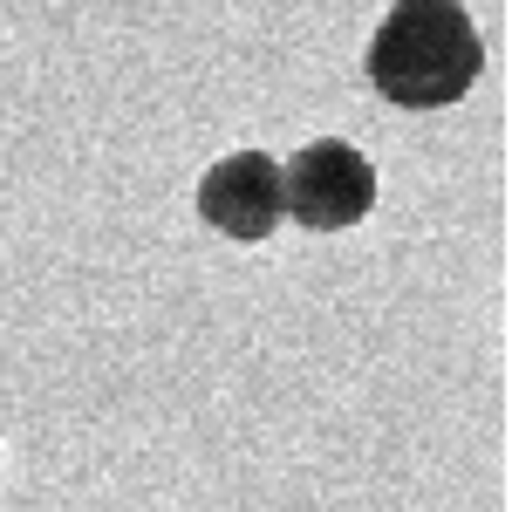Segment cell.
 <instances>
[{
  "label": "cell",
  "instance_id": "1",
  "mask_svg": "<svg viewBox=\"0 0 512 512\" xmlns=\"http://www.w3.org/2000/svg\"><path fill=\"white\" fill-rule=\"evenodd\" d=\"M362 76L396 110H451L485 76V35L458 0H396L369 35Z\"/></svg>",
  "mask_w": 512,
  "mask_h": 512
},
{
  "label": "cell",
  "instance_id": "3",
  "mask_svg": "<svg viewBox=\"0 0 512 512\" xmlns=\"http://www.w3.org/2000/svg\"><path fill=\"white\" fill-rule=\"evenodd\" d=\"M198 219L233 246H267L287 226L280 219V158L267 151H233L198 178Z\"/></svg>",
  "mask_w": 512,
  "mask_h": 512
},
{
  "label": "cell",
  "instance_id": "2",
  "mask_svg": "<svg viewBox=\"0 0 512 512\" xmlns=\"http://www.w3.org/2000/svg\"><path fill=\"white\" fill-rule=\"evenodd\" d=\"M376 212V164L342 137L301 144L280 164V219L301 233H349Z\"/></svg>",
  "mask_w": 512,
  "mask_h": 512
}]
</instances>
